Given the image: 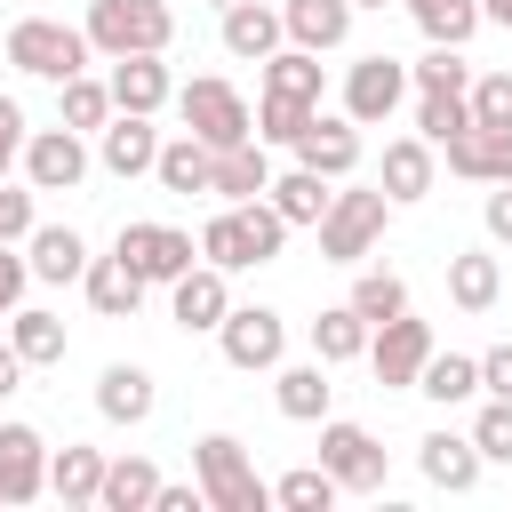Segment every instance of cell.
I'll list each match as a JSON object with an SVG mask.
<instances>
[{
	"mask_svg": "<svg viewBox=\"0 0 512 512\" xmlns=\"http://www.w3.org/2000/svg\"><path fill=\"white\" fill-rule=\"evenodd\" d=\"M88 48L96 56H168L176 8L168 0H88Z\"/></svg>",
	"mask_w": 512,
	"mask_h": 512,
	"instance_id": "cell-1",
	"label": "cell"
},
{
	"mask_svg": "<svg viewBox=\"0 0 512 512\" xmlns=\"http://www.w3.org/2000/svg\"><path fill=\"white\" fill-rule=\"evenodd\" d=\"M88 32L80 24H56V16H16L8 24V64L16 72H32V80H72V72H88Z\"/></svg>",
	"mask_w": 512,
	"mask_h": 512,
	"instance_id": "cell-2",
	"label": "cell"
},
{
	"mask_svg": "<svg viewBox=\"0 0 512 512\" xmlns=\"http://www.w3.org/2000/svg\"><path fill=\"white\" fill-rule=\"evenodd\" d=\"M192 472H200L208 512H264V504H272V488L256 480V464H248V448H240L232 432H208V440L192 448Z\"/></svg>",
	"mask_w": 512,
	"mask_h": 512,
	"instance_id": "cell-3",
	"label": "cell"
},
{
	"mask_svg": "<svg viewBox=\"0 0 512 512\" xmlns=\"http://www.w3.org/2000/svg\"><path fill=\"white\" fill-rule=\"evenodd\" d=\"M176 112H184V128L208 144V152H224V144H248L256 136V112H248V96L232 88V80H184L176 88Z\"/></svg>",
	"mask_w": 512,
	"mask_h": 512,
	"instance_id": "cell-4",
	"label": "cell"
},
{
	"mask_svg": "<svg viewBox=\"0 0 512 512\" xmlns=\"http://www.w3.org/2000/svg\"><path fill=\"white\" fill-rule=\"evenodd\" d=\"M384 216H392L384 184H376V192H328V216H320V256H328V264H360V256H376Z\"/></svg>",
	"mask_w": 512,
	"mask_h": 512,
	"instance_id": "cell-5",
	"label": "cell"
},
{
	"mask_svg": "<svg viewBox=\"0 0 512 512\" xmlns=\"http://www.w3.org/2000/svg\"><path fill=\"white\" fill-rule=\"evenodd\" d=\"M112 256H120L144 288H168V280H184V272L200 264V240H192L184 224H120Z\"/></svg>",
	"mask_w": 512,
	"mask_h": 512,
	"instance_id": "cell-6",
	"label": "cell"
},
{
	"mask_svg": "<svg viewBox=\"0 0 512 512\" xmlns=\"http://www.w3.org/2000/svg\"><path fill=\"white\" fill-rule=\"evenodd\" d=\"M320 464H328V480H336L344 496H376V488H384V448H376V432L352 424V416H320Z\"/></svg>",
	"mask_w": 512,
	"mask_h": 512,
	"instance_id": "cell-7",
	"label": "cell"
},
{
	"mask_svg": "<svg viewBox=\"0 0 512 512\" xmlns=\"http://www.w3.org/2000/svg\"><path fill=\"white\" fill-rule=\"evenodd\" d=\"M360 360L376 368L384 392H416V368L432 360V328H424L416 312H392V320L368 328V352H360Z\"/></svg>",
	"mask_w": 512,
	"mask_h": 512,
	"instance_id": "cell-8",
	"label": "cell"
},
{
	"mask_svg": "<svg viewBox=\"0 0 512 512\" xmlns=\"http://www.w3.org/2000/svg\"><path fill=\"white\" fill-rule=\"evenodd\" d=\"M400 96H408V64L400 56H352L344 64V120H360V128H384L392 112H400Z\"/></svg>",
	"mask_w": 512,
	"mask_h": 512,
	"instance_id": "cell-9",
	"label": "cell"
},
{
	"mask_svg": "<svg viewBox=\"0 0 512 512\" xmlns=\"http://www.w3.org/2000/svg\"><path fill=\"white\" fill-rule=\"evenodd\" d=\"M216 344H224V360L232 368H280L288 360V320L272 312V304H232L224 320H216Z\"/></svg>",
	"mask_w": 512,
	"mask_h": 512,
	"instance_id": "cell-10",
	"label": "cell"
},
{
	"mask_svg": "<svg viewBox=\"0 0 512 512\" xmlns=\"http://www.w3.org/2000/svg\"><path fill=\"white\" fill-rule=\"evenodd\" d=\"M80 176H88V144H80V128H32L24 136V184L32 192H80Z\"/></svg>",
	"mask_w": 512,
	"mask_h": 512,
	"instance_id": "cell-11",
	"label": "cell"
},
{
	"mask_svg": "<svg viewBox=\"0 0 512 512\" xmlns=\"http://www.w3.org/2000/svg\"><path fill=\"white\" fill-rule=\"evenodd\" d=\"M304 168H320L328 184H344L352 168H360V120H344V112H312L304 120V136L288 144Z\"/></svg>",
	"mask_w": 512,
	"mask_h": 512,
	"instance_id": "cell-12",
	"label": "cell"
},
{
	"mask_svg": "<svg viewBox=\"0 0 512 512\" xmlns=\"http://www.w3.org/2000/svg\"><path fill=\"white\" fill-rule=\"evenodd\" d=\"M168 312H176V328H184V336H216V320L232 312V272L192 264L184 280H168Z\"/></svg>",
	"mask_w": 512,
	"mask_h": 512,
	"instance_id": "cell-13",
	"label": "cell"
},
{
	"mask_svg": "<svg viewBox=\"0 0 512 512\" xmlns=\"http://www.w3.org/2000/svg\"><path fill=\"white\" fill-rule=\"evenodd\" d=\"M48 496V440L32 424H0V504H32Z\"/></svg>",
	"mask_w": 512,
	"mask_h": 512,
	"instance_id": "cell-14",
	"label": "cell"
},
{
	"mask_svg": "<svg viewBox=\"0 0 512 512\" xmlns=\"http://www.w3.org/2000/svg\"><path fill=\"white\" fill-rule=\"evenodd\" d=\"M448 176H464V184H512V128H456L448 144Z\"/></svg>",
	"mask_w": 512,
	"mask_h": 512,
	"instance_id": "cell-15",
	"label": "cell"
},
{
	"mask_svg": "<svg viewBox=\"0 0 512 512\" xmlns=\"http://www.w3.org/2000/svg\"><path fill=\"white\" fill-rule=\"evenodd\" d=\"M96 160H104L112 176H152V160H160L152 112H112V120L96 128Z\"/></svg>",
	"mask_w": 512,
	"mask_h": 512,
	"instance_id": "cell-16",
	"label": "cell"
},
{
	"mask_svg": "<svg viewBox=\"0 0 512 512\" xmlns=\"http://www.w3.org/2000/svg\"><path fill=\"white\" fill-rule=\"evenodd\" d=\"M352 0H280V32L296 40V48H312V56H328V48H344L352 40Z\"/></svg>",
	"mask_w": 512,
	"mask_h": 512,
	"instance_id": "cell-17",
	"label": "cell"
},
{
	"mask_svg": "<svg viewBox=\"0 0 512 512\" xmlns=\"http://www.w3.org/2000/svg\"><path fill=\"white\" fill-rule=\"evenodd\" d=\"M160 408V384H152V368H136V360H112L104 376H96V416L104 424H144Z\"/></svg>",
	"mask_w": 512,
	"mask_h": 512,
	"instance_id": "cell-18",
	"label": "cell"
},
{
	"mask_svg": "<svg viewBox=\"0 0 512 512\" xmlns=\"http://www.w3.org/2000/svg\"><path fill=\"white\" fill-rule=\"evenodd\" d=\"M416 464H424V480L432 488H448V496H464V488H480V448H472V432H424L416 440Z\"/></svg>",
	"mask_w": 512,
	"mask_h": 512,
	"instance_id": "cell-19",
	"label": "cell"
},
{
	"mask_svg": "<svg viewBox=\"0 0 512 512\" xmlns=\"http://www.w3.org/2000/svg\"><path fill=\"white\" fill-rule=\"evenodd\" d=\"M112 112H160V104H176V80H168V64L160 56H112Z\"/></svg>",
	"mask_w": 512,
	"mask_h": 512,
	"instance_id": "cell-20",
	"label": "cell"
},
{
	"mask_svg": "<svg viewBox=\"0 0 512 512\" xmlns=\"http://www.w3.org/2000/svg\"><path fill=\"white\" fill-rule=\"evenodd\" d=\"M24 264H32V280L64 288V280L88 272V240H80L72 224H32V232H24Z\"/></svg>",
	"mask_w": 512,
	"mask_h": 512,
	"instance_id": "cell-21",
	"label": "cell"
},
{
	"mask_svg": "<svg viewBox=\"0 0 512 512\" xmlns=\"http://www.w3.org/2000/svg\"><path fill=\"white\" fill-rule=\"evenodd\" d=\"M328 360H280L272 368V400H280V416L288 424H320L328 416Z\"/></svg>",
	"mask_w": 512,
	"mask_h": 512,
	"instance_id": "cell-22",
	"label": "cell"
},
{
	"mask_svg": "<svg viewBox=\"0 0 512 512\" xmlns=\"http://www.w3.org/2000/svg\"><path fill=\"white\" fill-rule=\"evenodd\" d=\"M200 264H216V272H248V264H264V256H256V232H248V208H240V200H224V208L200 224Z\"/></svg>",
	"mask_w": 512,
	"mask_h": 512,
	"instance_id": "cell-23",
	"label": "cell"
},
{
	"mask_svg": "<svg viewBox=\"0 0 512 512\" xmlns=\"http://www.w3.org/2000/svg\"><path fill=\"white\" fill-rule=\"evenodd\" d=\"M96 488H104V448H80V440H64V448H48V496L56 504H96Z\"/></svg>",
	"mask_w": 512,
	"mask_h": 512,
	"instance_id": "cell-24",
	"label": "cell"
},
{
	"mask_svg": "<svg viewBox=\"0 0 512 512\" xmlns=\"http://www.w3.org/2000/svg\"><path fill=\"white\" fill-rule=\"evenodd\" d=\"M280 40H288V32H280V8H264V0H232V8H224V56L264 64Z\"/></svg>",
	"mask_w": 512,
	"mask_h": 512,
	"instance_id": "cell-25",
	"label": "cell"
},
{
	"mask_svg": "<svg viewBox=\"0 0 512 512\" xmlns=\"http://www.w3.org/2000/svg\"><path fill=\"white\" fill-rule=\"evenodd\" d=\"M376 184H384V200H392V208L424 200V192H432V144H424V136H392V144H384V176H376Z\"/></svg>",
	"mask_w": 512,
	"mask_h": 512,
	"instance_id": "cell-26",
	"label": "cell"
},
{
	"mask_svg": "<svg viewBox=\"0 0 512 512\" xmlns=\"http://www.w3.org/2000/svg\"><path fill=\"white\" fill-rule=\"evenodd\" d=\"M272 184V168H264V144L248 136V144H224L216 160H208V192L216 200H256Z\"/></svg>",
	"mask_w": 512,
	"mask_h": 512,
	"instance_id": "cell-27",
	"label": "cell"
},
{
	"mask_svg": "<svg viewBox=\"0 0 512 512\" xmlns=\"http://www.w3.org/2000/svg\"><path fill=\"white\" fill-rule=\"evenodd\" d=\"M328 192H336V184H328L320 168H304V160H296L288 176H272V184H264V200L288 216V232H296V224H320V216H328Z\"/></svg>",
	"mask_w": 512,
	"mask_h": 512,
	"instance_id": "cell-28",
	"label": "cell"
},
{
	"mask_svg": "<svg viewBox=\"0 0 512 512\" xmlns=\"http://www.w3.org/2000/svg\"><path fill=\"white\" fill-rule=\"evenodd\" d=\"M448 296H456V312H488L504 296V264L488 248H456L448 256Z\"/></svg>",
	"mask_w": 512,
	"mask_h": 512,
	"instance_id": "cell-29",
	"label": "cell"
},
{
	"mask_svg": "<svg viewBox=\"0 0 512 512\" xmlns=\"http://www.w3.org/2000/svg\"><path fill=\"white\" fill-rule=\"evenodd\" d=\"M80 288H88V304H96L104 320H136V304H144V280H136L120 256H88Z\"/></svg>",
	"mask_w": 512,
	"mask_h": 512,
	"instance_id": "cell-30",
	"label": "cell"
},
{
	"mask_svg": "<svg viewBox=\"0 0 512 512\" xmlns=\"http://www.w3.org/2000/svg\"><path fill=\"white\" fill-rule=\"evenodd\" d=\"M8 344H16V360H24V368H56L72 336H64V320H56V312L16 304V312H8Z\"/></svg>",
	"mask_w": 512,
	"mask_h": 512,
	"instance_id": "cell-31",
	"label": "cell"
},
{
	"mask_svg": "<svg viewBox=\"0 0 512 512\" xmlns=\"http://www.w3.org/2000/svg\"><path fill=\"white\" fill-rule=\"evenodd\" d=\"M416 392H424L432 408H464V400L480 392V360H472V352H440V344H432V360L416 368Z\"/></svg>",
	"mask_w": 512,
	"mask_h": 512,
	"instance_id": "cell-32",
	"label": "cell"
},
{
	"mask_svg": "<svg viewBox=\"0 0 512 512\" xmlns=\"http://www.w3.org/2000/svg\"><path fill=\"white\" fill-rule=\"evenodd\" d=\"M152 488H160V464H152V456H104L96 504H104V512H152Z\"/></svg>",
	"mask_w": 512,
	"mask_h": 512,
	"instance_id": "cell-33",
	"label": "cell"
},
{
	"mask_svg": "<svg viewBox=\"0 0 512 512\" xmlns=\"http://www.w3.org/2000/svg\"><path fill=\"white\" fill-rule=\"evenodd\" d=\"M208 160H216V152H208V144L184 128V136H160L152 176H160V192H184V200H192V192H208Z\"/></svg>",
	"mask_w": 512,
	"mask_h": 512,
	"instance_id": "cell-34",
	"label": "cell"
},
{
	"mask_svg": "<svg viewBox=\"0 0 512 512\" xmlns=\"http://www.w3.org/2000/svg\"><path fill=\"white\" fill-rule=\"evenodd\" d=\"M264 88H272V96H296V104H320V56L296 48V40H280V48L264 56Z\"/></svg>",
	"mask_w": 512,
	"mask_h": 512,
	"instance_id": "cell-35",
	"label": "cell"
},
{
	"mask_svg": "<svg viewBox=\"0 0 512 512\" xmlns=\"http://www.w3.org/2000/svg\"><path fill=\"white\" fill-rule=\"evenodd\" d=\"M400 8H408L416 32L440 40V48H464V40L480 32V0H400Z\"/></svg>",
	"mask_w": 512,
	"mask_h": 512,
	"instance_id": "cell-36",
	"label": "cell"
},
{
	"mask_svg": "<svg viewBox=\"0 0 512 512\" xmlns=\"http://www.w3.org/2000/svg\"><path fill=\"white\" fill-rule=\"evenodd\" d=\"M56 120H64V128H80V136H96V128L112 120V88H104V80H88V72L56 80Z\"/></svg>",
	"mask_w": 512,
	"mask_h": 512,
	"instance_id": "cell-37",
	"label": "cell"
},
{
	"mask_svg": "<svg viewBox=\"0 0 512 512\" xmlns=\"http://www.w3.org/2000/svg\"><path fill=\"white\" fill-rule=\"evenodd\" d=\"M360 352H368V320H360L352 304H328V312L312 320V360L336 368V360H360Z\"/></svg>",
	"mask_w": 512,
	"mask_h": 512,
	"instance_id": "cell-38",
	"label": "cell"
},
{
	"mask_svg": "<svg viewBox=\"0 0 512 512\" xmlns=\"http://www.w3.org/2000/svg\"><path fill=\"white\" fill-rule=\"evenodd\" d=\"M408 88H416V96H440V88H448V96H464V88H472V64H464V48H440V40H432V48L408 64Z\"/></svg>",
	"mask_w": 512,
	"mask_h": 512,
	"instance_id": "cell-39",
	"label": "cell"
},
{
	"mask_svg": "<svg viewBox=\"0 0 512 512\" xmlns=\"http://www.w3.org/2000/svg\"><path fill=\"white\" fill-rule=\"evenodd\" d=\"M344 304H352V312H360V320L376 328V320L408 312V280H400V272H384V264H368V272L352 280V296H344Z\"/></svg>",
	"mask_w": 512,
	"mask_h": 512,
	"instance_id": "cell-40",
	"label": "cell"
},
{
	"mask_svg": "<svg viewBox=\"0 0 512 512\" xmlns=\"http://www.w3.org/2000/svg\"><path fill=\"white\" fill-rule=\"evenodd\" d=\"M344 488L328 480V464H296V472H280L272 480V504H288V512H328Z\"/></svg>",
	"mask_w": 512,
	"mask_h": 512,
	"instance_id": "cell-41",
	"label": "cell"
},
{
	"mask_svg": "<svg viewBox=\"0 0 512 512\" xmlns=\"http://www.w3.org/2000/svg\"><path fill=\"white\" fill-rule=\"evenodd\" d=\"M312 112H320V104H296V96H272V88H264V104H256V144H296Z\"/></svg>",
	"mask_w": 512,
	"mask_h": 512,
	"instance_id": "cell-42",
	"label": "cell"
},
{
	"mask_svg": "<svg viewBox=\"0 0 512 512\" xmlns=\"http://www.w3.org/2000/svg\"><path fill=\"white\" fill-rule=\"evenodd\" d=\"M456 128H472V104H464V96H448V88H440V96H416V136H424L432 152H440Z\"/></svg>",
	"mask_w": 512,
	"mask_h": 512,
	"instance_id": "cell-43",
	"label": "cell"
},
{
	"mask_svg": "<svg viewBox=\"0 0 512 512\" xmlns=\"http://www.w3.org/2000/svg\"><path fill=\"white\" fill-rule=\"evenodd\" d=\"M464 104H472L480 128H512V72H472Z\"/></svg>",
	"mask_w": 512,
	"mask_h": 512,
	"instance_id": "cell-44",
	"label": "cell"
},
{
	"mask_svg": "<svg viewBox=\"0 0 512 512\" xmlns=\"http://www.w3.org/2000/svg\"><path fill=\"white\" fill-rule=\"evenodd\" d=\"M472 448H480V464H512V400H480Z\"/></svg>",
	"mask_w": 512,
	"mask_h": 512,
	"instance_id": "cell-45",
	"label": "cell"
},
{
	"mask_svg": "<svg viewBox=\"0 0 512 512\" xmlns=\"http://www.w3.org/2000/svg\"><path fill=\"white\" fill-rule=\"evenodd\" d=\"M40 224V208H32V184H8L0 176V248H24V232Z\"/></svg>",
	"mask_w": 512,
	"mask_h": 512,
	"instance_id": "cell-46",
	"label": "cell"
},
{
	"mask_svg": "<svg viewBox=\"0 0 512 512\" xmlns=\"http://www.w3.org/2000/svg\"><path fill=\"white\" fill-rule=\"evenodd\" d=\"M24 288H32V264H24V248H0V320L24 304Z\"/></svg>",
	"mask_w": 512,
	"mask_h": 512,
	"instance_id": "cell-47",
	"label": "cell"
},
{
	"mask_svg": "<svg viewBox=\"0 0 512 512\" xmlns=\"http://www.w3.org/2000/svg\"><path fill=\"white\" fill-rule=\"evenodd\" d=\"M480 392L488 400H512V344H488L480 352Z\"/></svg>",
	"mask_w": 512,
	"mask_h": 512,
	"instance_id": "cell-48",
	"label": "cell"
},
{
	"mask_svg": "<svg viewBox=\"0 0 512 512\" xmlns=\"http://www.w3.org/2000/svg\"><path fill=\"white\" fill-rule=\"evenodd\" d=\"M480 224H488V240H496V248H512V184H496V192L480 200Z\"/></svg>",
	"mask_w": 512,
	"mask_h": 512,
	"instance_id": "cell-49",
	"label": "cell"
},
{
	"mask_svg": "<svg viewBox=\"0 0 512 512\" xmlns=\"http://www.w3.org/2000/svg\"><path fill=\"white\" fill-rule=\"evenodd\" d=\"M200 504H208V496H200V480H192V488H176V480H160V488H152V512H200Z\"/></svg>",
	"mask_w": 512,
	"mask_h": 512,
	"instance_id": "cell-50",
	"label": "cell"
},
{
	"mask_svg": "<svg viewBox=\"0 0 512 512\" xmlns=\"http://www.w3.org/2000/svg\"><path fill=\"white\" fill-rule=\"evenodd\" d=\"M24 136H32L24 104H16V96H0V144H16V152H24Z\"/></svg>",
	"mask_w": 512,
	"mask_h": 512,
	"instance_id": "cell-51",
	"label": "cell"
},
{
	"mask_svg": "<svg viewBox=\"0 0 512 512\" xmlns=\"http://www.w3.org/2000/svg\"><path fill=\"white\" fill-rule=\"evenodd\" d=\"M16 384H24V360H16V344H8V336H0V400H8V392H16Z\"/></svg>",
	"mask_w": 512,
	"mask_h": 512,
	"instance_id": "cell-52",
	"label": "cell"
},
{
	"mask_svg": "<svg viewBox=\"0 0 512 512\" xmlns=\"http://www.w3.org/2000/svg\"><path fill=\"white\" fill-rule=\"evenodd\" d=\"M480 24H504L512 32V0H480Z\"/></svg>",
	"mask_w": 512,
	"mask_h": 512,
	"instance_id": "cell-53",
	"label": "cell"
},
{
	"mask_svg": "<svg viewBox=\"0 0 512 512\" xmlns=\"http://www.w3.org/2000/svg\"><path fill=\"white\" fill-rule=\"evenodd\" d=\"M8 160H16V144H0V176H8Z\"/></svg>",
	"mask_w": 512,
	"mask_h": 512,
	"instance_id": "cell-54",
	"label": "cell"
},
{
	"mask_svg": "<svg viewBox=\"0 0 512 512\" xmlns=\"http://www.w3.org/2000/svg\"><path fill=\"white\" fill-rule=\"evenodd\" d=\"M352 8H384V0H352Z\"/></svg>",
	"mask_w": 512,
	"mask_h": 512,
	"instance_id": "cell-55",
	"label": "cell"
},
{
	"mask_svg": "<svg viewBox=\"0 0 512 512\" xmlns=\"http://www.w3.org/2000/svg\"><path fill=\"white\" fill-rule=\"evenodd\" d=\"M208 8H232V0H208Z\"/></svg>",
	"mask_w": 512,
	"mask_h": 512,
	"instance_id": "cell-56",
	"label": "cell"
}]
</instances>
